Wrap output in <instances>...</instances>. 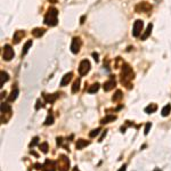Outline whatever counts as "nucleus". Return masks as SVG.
Returning <instances> with one entry per match:
<instances>
[{"mask_svg": "<svg viewBox=\"0 0 171 171\" xmlns=\"http://www.w3.org/2000/svg\"><path fill=\"white\" fill-rule=\"evenodd\" d=\"M99 133H100V128H96V129H94V130H91V133H89V137L94 138V137H96Z\"/></svg>", "mask_w": 171, "mask_h": 171, "instance_id": "nucleus-29", "label": "nucleus"}, {"mask_svg": "<svg viewBox=\"0 0 171 171\" xmlns=\"http://www.w3.org/2000/svg\"><path fill=\"white\" fill-rule=\"evenodd\" d=\"M122 97H123V95H122V91H121V90H116V93H115L114 96L112 97V100H113L114 103L120 102V100L122 99Z\"/></svg>", "mask_w": 171, "mask_h": 171, "instance_id": "nucleus-26", "label": "nucleus"}, {"mask_svg": "<svg viewBox=\"0 0 171 171\" xmlns=\"http://www.w3.org/2000/svg\"><path fill=\"white\" fill-rule=\"evenodd\" d=\"M98 89H99V83H97V82H96V83L91 84V86L88 88V90H87V91H88L89 94H95V93L98 91Z\"/></svg>", "mask_w": 171, "mask_h": 171, "instance_id": "nucleus-25", "label": "nucleus"}, {"mask_svg": "<svg viewBox=\"0 0 171 171\" xmlns=\"http://www.w3.org/2000/svg\"><path fill=\"white\" fill-rule=\"evenodd\" d=\"M32 46V40H29L25 45H24V47H23V50H22V56H24V55H26L27 54V52H29V49H30V47Z\"/></svg>", "mask_w": 171, "mask_h": 171, "instance_id": "nucleus-24", "label": "nucleus"}, {"mask_svg": "<svg viewBox=\"0 0 171 171\" xmlns=\"http://www.w3.org/2000/svg\"><path fill=\"white\" fill-rule=\"evenodd\" d=\"M59 96L58 93L56 94H54V95H50V94H46V93H43L42 94V97H43V99H45V102L46 103H48V104H52V103H54L55 100L57 99V97Z\"/></svg>", "mask_w": 171, "mask_h": 171, "instance_id": "nucleus-12", "label": "nucleus"}, {"mask_svg": "<svg viewBox=\"0 0 171 171\" xmlns=\"http://www.w3.org/2000/svg\"><path fill=\"white\" fill-rule=\"evenodd\" d=\"M54 123V115L52 113V111L48 112V115H47V119L45 120V126H50Z\"/></svg>", "mask_w": 171, "mask_h": 171, "instance_id": "nucleus-21", "label": "nucleus"}, {"mask_svg": "<svg viewBox=\"0 0 171 171\" xmlns=\"http://www.w3.org/2000/svg\"><path fill=\"white\" fill-rule=\"evenodd\" d=\"M45 32H46V30L45 29H42V27H36V29H33L32 30V36L33 37H36V38H40L41 36H43L45 34Z\"/></svg>", "mask_w": 171, "mask_h": 171, "instance_id": "nucleus-15", "label": "nucleus"}, {"mask_svg": "<svg viewBox=\"0 0 171 171\" xmlns=\"http://www.w3.org/2000/svg\"><path fill=\"white\" fill-rule=\"evenodd\" d=\"M152 8L153 7L151 3L146 2V1H141V2H139V3L136 5L135 12L138 13V14H141V13H151Z\"/></svg>", "mask_w": 171, "mask_h": 171, "instance_id": "nucleus-4", "label": "nucleus"}, {"mask_svg": "<svg viewBox=\"0 0 171 171\" xmlns=\"http://www.w3.org/2000/svg\"><path fill=\"white\" fill-rule=\"evenodd\" d=\"M7 95V93H6V91H2V93H1V98H3V96H6Z\"/></svg>", "mask_w": 171, "mask_h": 171, "instance_id": "nucleus-37", "label": "nucleus"}, {"mask_svg": "<svg viewBox=\"0 0 171 171\" xmlns=\"http://www.w3.org/2000/svg\"><path fill=\"white\" fill-rule=\"evenodd\" d=\"M72 171H80L79 170V168H78V167H74V168H73V170Z\"/></svg>", "mask_w": 171, "mask_h": 171, "instance_id": "nucleus-38", "label": "nucleus"}, {"mask_svg": "<svg viewBox=\"0 0 171 171\" xmlns=\"http://www.w3.org/2000/svg\"><path fill=\"white\" fill-rule=\"evenodd\" d=\"M116 120V116L115 115H106L105 117H103L100 120V123L102 124H105V123H110V122H113Z\"/></svg>", "mask_w": 171, "mask_h": 171, "instance_id": "nucleus-19", "label": "nucleus"}, {"mask_svg": "<svg viewBox=\"0 0 171 171\" xmlns=\"http://www.w3.org/2000/svg\"><path fill=\"white\" fill-rule=\"evenodd\" d=\"M93 57H94V59H95L96 62H98L99 60V55H98V53H93Z\"/></svg>", "mask_w": 171, "mask_h": 171, "instance_id": "nucleus-34", "label": "nucleus"}, {"mask_svg": "<svg viewBox=\"0 0 171 171\" xmlns=\"http://www.w3.org/2000/svg\"><path fill=\"white\" fill-rule=\"evenodd\" d=\"M42 106H43V105H42L41 100L38 99V100H37V105H36V110H39V109H40V107H42Z\"/></svg>", "mask_w": 171, "mask_h": 171, "instance_id": "nucleus-33", "label": "nucleus"}, {"mask_svg": "<svg viewBox=\"0 0 171 171\" xmlns=\"http://www.w3.org/2000/svg\"><path fill=\"white\" fill-rule=\"evenodd\" d=\"M72 78H73V73H72V72H69V73H66L65 76H63L62 81H60V86H62V87H65V86H67V84L71 82Z\"/></svg>", "mask_w": 171, "mask_h": 171, "instance_id": "nucleus-13", "label": "nucleus"}, {"mask_svg": "<svg viewBox=\"0 0 171 171\" xmlns=\"http://www.w3.org/2000/svg\"><path fill=\"white\" fill-rule=\"evenodd\" d=\"M56 162L52 161V160H46V162L42 164V171H56Z\"/></svg>", "mask_w": 171, "mask_h": 171, "instance_id": "nucleus-9", "label": "nucleus"}, {"mask_svg": "<svg viewBox=\"0 0 171 171\" xmlns=\"http://www.w3.org/2000/svg\"><path fill=\"white\" fill-rule=\"evenodd\" d=\"M56 140H57V145H58V146H63V138H62V137H57Z\"/></svg>", "mask_w": 171, "mask_h": 171, "instance_id": "nucleus-32", "label": "nucleus"}, {"mask_svg": "<svg viewBox=\"0 0 171 171\" xmlns=\"http://www.w3.org/2000/svg\"><path fill=\"white\" fill-rule=\"evenodd\" d=\"M152 29H153V24H152V23H150V24L147 25V29L145 30L144 34L140 37V39H141V40H146V39L151 36V33H152Z\"/></svg>", "mask_w": 171, "mask_h": 171, "instance_id": "nucleus-16", "label": "nucleus"}, {"mask_svg": "<svg viewBox=\"0 0 171 171\" xmlns=\"http://www.w3.org/2000/svg\"><path fill=\"white\" fill-rule=\"evenodd\" d=\"M89 144H90V141H87V140H84V139H79V140L76 141V150H82L83 147L88 146Z\"/></svg>", "mask_w": 171, "mask_h": 171, "instance_id": "nucleus-17", "label": "nucleus"}, {"mask_svg": "<svg viewBox=\"0 0 171 171\" xmlns=\"http://www.w3.org/2000/svg\"><path fill=\"white\" fill-rule=\"evenodd\" d=\"M38 141H39V137H34L33 139H32V141L30 143V145H29V147L30 148H32V147H34L37 144H38Z\"/></svg>", "mask_w": 171, "mask_h": 171, "instance_id": "nucleus-30", "label": "nucleus"}, {"mask_svg": "<svg viewBox=\"0 0 171 171\" xmlns=\"http://www.w3.org/2000/svg\"><path fill=\"white\" fill-rule=\"evenodd\" d=\"M90 71V62L88 59H83L81 60L80 65H79V74L81 76H86L88 72Z\"/></svg>", "mask_w": 171, "mask_h": 171, "instance_id": "nucleus-6", "label": "nucleus"}, {"mask_svg": "<svg viewBox=\"0 0 171 171\" xmlns=\"http://www.w3.org/2000/svg\"><path fill=\"white\" fill-rule=\"evenodd\" d=\"M106 133H107V131H106V130H105V131H103V135H102V137H100V138H99V140H98L99 143H100V141H103V139H104V137L106 136Z\"/></svg>", "mask_w": 171, "mask_h": 171, "instance_id": "nucleus-35", "label": "nucleus"}, {"mask_svg": "<svg viewBox=\"0 0 171 171\" xmlns=\"http://www.w3.org/2000/svg\"><path fill=\"white\" fill-rule=\"evenodd\" d=\"M82 46V41L79 37H74L72 39V43H71V52L73 54H78L80 52V48Z\"/></svg>", "mask_w": 171, "mask_h": 171, "instance_id": "nucleus-8", "label": "nucleus"}, {"mask_svg": "<svg viewBox=\"0 0 171 171\" xmlns=\"http://www.w3.org/2000/svg\"><path fill=\"white\" fill-rule=\"evenodd\" d=\"M49 1H52V2H55V1H56V0H49Z\"/></svg>", "mask_w": 171, "mask_h": 171, "instance_id": "nucleus-39", "label": "nucleus"}, {"mask_svg": "<svg viewBox=\"0 0 171 171\" xmlns=\"http://www.w3.org/2000/svg\"><path fill=\"white\" fill-rule=\"evenodd\" d=\"M171 112V105L170 104H168V105H166L163 109H162V111H161V113H162V116H168Z\"/></svg>", "mask_w": 171, "mask_h": 171, "instance_id": "nucleus-27", "label": "nucleus"}, {"mask_svg": "<svg viewBox=\"0 0 171 171\" xmlns=\"http://www.w3.org/2000/svg\"><path fill=\"white\" fill-rule=\"evenodd\" d=\"M155 171H161V170H159V169H156V170H155Z\"/></svg>", "mask_w": 171, "mask_h": 171, "instance_id": "nucleus-40", "label": "nucleus"}, {"mask_svg": "<svg viewBox=\"0 0 171 171\" xmlns=\"http://www.w3.org/2000/svg\"><path fill=\"white\" fill-rule=\"evenodd\" d=\"M56 164H57V169L59 171H69V169H70V160L64 154H60L58 156V160H57Z\"/></svg>", "mask_w": 171, "mask_h": 171, "instance_id": "nucleus-3", "label": "nucleus"}, {"mask_svg": "<svg viewBox=\"0 0 171 171\" xmlns=\"http://www.w3.org/2000/svg\"><path fill=\"white\" fill-rule=\"evenodd\" d=\"M25 36V32L22 31V30H19L14 33V37H13V42L14 43H19V41L23 39V37Z\"/></svg>", "mask_w": 171, "mask_h": 171, "instance_id": "nucleus-14", "label": "nucleus"}, {"mask_svg": "<svg viewBox=\"0 0 171 171\" xmlns=\"http://www.w3.org/2000/svg\"><path fill=\"white\" fill-rule=\"evenodd\" d=\"M14 49L12 48V46L10 45H5V47H3V52H2V58L5 59V60H10L13 57H14Z\"/></svg>", "mask_w": 171, "mask_h": 171, "instance_id": "nucleus-7", "label": "nucleus"}, {"mask_svg": "<svg viewBox=\"0 0 171 171\" xmlns=\"http://www.w3.org/2000/svg\"><path fill=\"white\" fill-rule=\"evenodd\" d=\"M143 27H144V22L141 19H137L135 21L133 26V36L135 38H138L141 32H143Z\"/></svg>", "mask_w": 171, "mask_h": 171, "instance_id": "nucleus-5", "label": "nucleus"}, {"mask_svg": "<svg viewBox=\"0 0 171 171\" xmlns=\"http://www.w3.org/2000/svg\"><path fill=\"white\" fill-rule=\"evenodd\" d=\"M135 78V73H133V69L128 65V64H123L122 65V70H121V83L123 86H126L128 89L131 88V81Z\"/></svg>", "mask_w": 171, "mask_h": 171, "instance_id": "nucleus-1", "label": "nucleus"}, {"mask_svg": "<svg viewBox=\"0 0 171 171\" xmlns=\"http://www.w3.org/2000/svg\"><path fill=\"white\" fill-rule=\"evenodd\" d=\"M151 127H152V123H151V122H147V123H146V127H145V130H144V133H145V135H148Z\"/></svg>", "mask_w": 171, "mask_h": 171, "instance_id": "nucleus-31", "label": "nucleus"}, {"mask_svg": "<svg viewBox=\"0 0 171 171\" xmlns=\"http://www.w3.org/2000/svg\"><path fill=\"white\" fill-rule=\"evenodd\" d=\"M39 148L41 150V152H42V153H45V154H46V153H48V150H49V146H48V143H46V141H45V143H42V144H40V145H39Z\"/></svg>", "mask_w": 171, "mask_h": 171, "instance_id": "nucleus-28", "label": "nucleus"}, {"mask_svg": "<svg viewBox=\"0 0 171 171\" xmlns=\"http://www.w3.org/2000/svg\"><path fill=\"white\" fill-rule=\"evenodd\" d=\"M19 94V90L17 88H14L13 90H12V93H10V95L8 96V102H14V100H16V98H17V96Z\"/></svg>", "mask_w": 171, "mask_h": 171, "instance_id": "nucleus-18", "label": "nucleus"}, {"mask_svg": "<svg viewBox=\"0 0 171 171\" xmlns=\"http://www.w3.org/2000/svg\"><path fill=\"white\" fill-rule=\"evenodd\" d=\"M0 74H1V81H0V86L2 87V86L5 84V82H7V81L9 80V76H8V73H7V72H5V71H1V72H0Z\"/></svg>", "mask_w": 171, "mask_h": 171, "instance_id": "nucleus-22", "label": "nucleus"}, {"mask_svg": "<svg viewBox=\"0 0 171 171\" xmlns=\"http://www.w3.org/2000/svg\"><path fill=\"white\" fill-rule=\"evenodd\" d=\"M115 84H116V80H115V76H110V79L104 83V86H103V88H104V90L105 91H110V90H112L114 87H115Z\"/></svg>", "mask_w": 171, "mask_h": 171, "instance_id": "nucleus-10", "label": "nucleus"}, {"mask_svg": "<svg viewBox=\"0 0 171 171\" xmlns=\"http://www.w3.org/2000/svg\"><path fill=\"white\" fill-rule=\"evenodd\" d=\"M126 170H127V164H123V166L119 169V171H126Z\"/></svg>", "mask_w": 171, "mask_h": 171, "instance_id": "nucleus-36", "label": "nucleus"}, {"mask_svg": "<svg viewBox=\"0 0 171 171\" xmlns=\"http://www.w3.org/2000/svg\"><path fill=\"white\" fill-rule=\"evenodd\" d=\"M43 23L48 26H55L58 23V10L55 7H49L47 13H46V16L43 19Z\"/></svg>", "mask_w": 171, "mask_h": 171, "instance_id": "nucleus-2", "label": "nucleus"}, {"mask_svg": "<svg viewBox=\"0 0 171 171\" xmlns=\"http://www.w3.org/2000/svg\"><path fill=\"white\" fill-rule=\"evenodd\" d=\"M5 115H7L8 120L10 119V116H12V107L7 103H1V117H3Z\"/></svg>", "mask_w": 171, "mask_h": 171, "instance_id": "nucleus-11", "label": "nucleus"}, {"mask_svg": "<svg viewBox=\"0 0 171 171\" xmlns=\"http://www.w3.org/2000/svg\"><path fill=\"white\" fill-rule=\"evenodd\" d=\"M80 83H81L80 79H76V81L73 82V86H72V94H76V93L79 91V89H80Z\"/></svg>", "mask_w": 171, "mask_h": 171, "instance_id": "nucleus-23", "label": "nucleus"}, {"mask_svg": "<svg viewBox=\"0 0 171 171\" xmlns=\"http://www.w3.org/2000/svg\"><path fill=\"white\" fill-rule=\"evenodd\" d=\"M157 110V105L156 104H150L147 107H145V113H147V114H151V113H154L155 111Z\"/></svg>", "mask_w": 171, "mask_h": 171, "instance_id": "nucleus-20", "label": "nucleus"}]
</instances>
